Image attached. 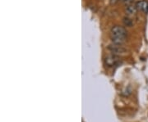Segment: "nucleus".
Here are the masks:
<instances>
[{
    "label": "nucleus",
    "instance_id": "nucleus-5",
    "mask_svg": "<svg viewBox=\"0 0 148 122\" xmlns=\"http://www.w3.org/2000/svg\"><path fill=\"white\" fill-rule=\"evenodd\" d=\"M126 7H126V13H127V16H133V15L136 14V12H137V11H138L137 7H136V4L134 5V4L132 3L131 5L126 6Z\"/></svg>",
    "mask_w": 148,
    "mask_h": 122
},
{
    "label": "nucleus",
    "instance_id": "nucleus-1",
    "mask_svg": "<svg viewBox=\"0 0 148 122\" xmlns=\"http://www.w3.org/2000/svg\"><path fill=\"white\" fill-rule=\"evenodd\" d=\"M127 37V32L124 27L115 26L110 30V39L112 42L116 44H123L126 41Z\"/></svg>",
    "mask_w": 148,
    "mask_h": 122
},
{
    "label": "nucleus",
    "instance_id": "nucleus-8",
    "mask_svg": "<svg viewBox=\"0 0 148 122\" xmlns=\"http://www.w3.org/2000/svg\"><path fill=\"white\" fill-rule=\"evenodd\" d=\"M119 1V0H110V3L111 4H116Z\"/></svg>",
    "mask_w": 148,
    "mask_h": 122
},
{
    "label": "nucleus",
    "instance_id": "nucleus-6",
    "mask_svg": "<svg viewBox=\"0 0 148 122\" xmlns=\"http://www.w3.org/2000/svg\"><path fill=\"white\" fill-rule=\"evenodd\" d=\"M123 22H124V24H125L126 26H132V23H133L132 19H131L128 16L123 19Z\"/></svg>",
    "mask_w": 148,
    "mask_h": 122
},
{
    "label": "nucleus",
    "instance_id": "nucleus-4",
    "mask_svg": "<svg viewBox=\"0 0 148 122\" xmlns=\"http://www.w3.org/2000/svg\"><path fill=\"white\" fill-rule=\"evenodd\" d=\"M111 53L113 54H117V53H122L124 52V49L122 48V46L120 44H116L114 43V45H111L110 47Z\"/></svg>",
    "mask_w": 148,
    "mask_h": 122
},
{
    "label": "nucleus",
    "instance_id": "nucleus-3",
    "mask_svg": "<svg viewBox=\"0 0 148 122\" xmlns=\"http://www.w3.org/2000/svg\"><path fill=\"white\" fill-rule=\"evenodd\" d=\"M136 7L138 11L147 14L148 12V1L147 0H141L136 3Z\"/></svg>",
    "mask_w": 148,
    "mask_h": 122
},
{
    "label": "nucleus",
    "instance_id": "nucleus-7",
    "mask_svg": "<svg viewBox=\"0 0 148 122\" xmlns=\"http://www.w3.org/2000/svg\"><path fill=\"white\" fill-rule=\"evenodd\" d=\"M123 3L126 4V6L128 5H131L133 3V0H123Z\"/></svg>",
    "mask_w": 148,
    "mask_h": 122
},
{
    "label": "nucleus",
    "instance_id": "nucleus-2",
    "mask_svg": "<svg viewBox=\"0 0 148 122\" xmlns=\"http://www.w3.org/2000/svg\"><path fill=\"white\" fill-rule=\"evenodd\" d=\"M105 62H106V64L108 66L112 67V66H117L118 64L119 63L120 60L115 54H112V55L106 57V59H105Z\"/></svg>",
    "mask_w": 148,
    "mask_h": 122
}]
</instances>
